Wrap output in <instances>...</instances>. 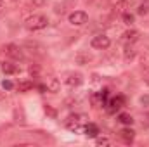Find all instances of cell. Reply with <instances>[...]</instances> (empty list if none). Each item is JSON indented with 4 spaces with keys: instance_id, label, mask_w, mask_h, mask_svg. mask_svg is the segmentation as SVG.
Returning <instances> with one entry per match:
<instances>
[{
    "instance_id": "277c9868",
    "label": "cell",
    "mask_w": 149,
    "mask_h": 147,
    "mask_svg": "<svg viewBox=\"0 0 149 147\" xmlns=\"http://www.w3.org/2000/svg\"><path fill=\"white\" fill-rule=\"evenodd\" d=\"M109 45H111V40L106 37V35H97V37L92 38V47H94V49H99V50H106Z\"/></svg>"
},
{
    "instance_id": "83f0119b",
    "label": "cell",
    "mask_w": 149,
    "mask_h": 147,
    "mask_svg": "<svg viewBox=\"0 0 149 147\" xmlns=\"http://www.w3.org/2000/svg\"><path fill=\"white\" fill-rule=\"evenodd\" d=\"M3 97H5V94H3V92H0V101H3Z\"/></svg>"
},
{
    "instance_id": "5b68a950",
    "label": "cell",
    "mask_w": 149,
    "mask_h": 147,
    "mask_svg": "<svg viewBox=\"0 0 149 147\" xmlns=\"http://www.w3.org/2000/svg\"><path fill=\"white\" fill-rule=\"evenodd\" d=\"M45 88H47V92H52V94H56V92H59V88H61V83H59V80H57L56 76L49 74V76L45 78Z\"/></svg>"
},
{
    "instance_id": "6da1fadb",
    "label": "cell",
    "mask_w": 149,
    "mask_h": 147,
    "mask_svg": "<svg viewBox=\"0 0 149 147\" xmlns=\"http://www.w3.org/2000/svg\"><path fill=\"white\" fill-rule=\"evenodd\" d=\"M47 17L45 16H42V14H33L31 17H28L26 19V23H24V26L30 30V31H37V30H43L45 26H47Z\"/></svg>"
},
{
    "instance_id": "603a6c76",
    "label": "cell",
    "mask_w": 149,
    "mask_h": 147,
    "mask_svg": "<svg viewBox=\"0 0 149 147\" xmlns=\"http://www.w3.org/2000/svg\"><path fill=\"white\" fill-rule=\"evenodd\" d=\"M45 112H47V114H50V116H52V118H54V116H56V111L52 109V107H50V106H45Z\"/></svg>"
},
{
    "instance_id": "ac0fdd59",
    "label": "cell",
    "mask_w": 149,
    "mask_h": 147,
    "mask_svg": "<svg viewBox=\"0 0 149 147\" xmlns=\"http://www.w3.org/2000/svg\"><path fill=\"white\" fill-rule=\"evenodd\" d=\"M121 17H123V23H125V24H128V26H130V24H134V14H130V12H125Z\"/></svg>"
},
{
    "instance_id": "9c48e42d",
    "label": "cell",
    "mask_w": 149,
    "mask_h": 147,
    "mask_svg": "<svg viewBox=\"0 0 149 147\" xmlns=\"http://www.w3.org/2000/svg\"><path fill=\"white\" fill-rule=\"evenodd\" d=\"M66 83H68L70 87H80V85L83 83V78H81L80 73H70L68 78H66Z\"/></svg>"
},
{
    "instance_id": "3957f363",
    "label": "cell",
    "mask_w": 149,
    "mask_h": 147,
    "mask_svg": "<svg viewBox=\"0 0 149 147\" xmlns=\"http://www.w3.org/2000/svg\"><path fill=\"white\" fill-rule=\"evenodd\" d=\"M70 24H73V26H81V24H85L87 23V19H88V16H87V12H83V10H74L70 14Z\"/></svg>"
},
{
    "instance_id": "4fadbf2b",
    "label": "cell",
    "mask_w": 149,
    "mask_h": 147,
    "mask_svg": "<svg viewBox=\"0 0 149 147\" xmlns=\"http://www.w3.org/2000/svg\"><path fill=\"white\" fill-rule=\"evenodd\" d=\"M2 71H3L5 74H16V73H19L17 66H14V64H10V62H2Z\"/></svg>"
},
{
    "instance_id": "7a4b0ae2",
    "label": "cell",
    "mask_w": 149,
    "mask_h": 147,
    "mask_svg": "<svg viewBox=\"0 0 149 147\" xmlns=\"http://www.w3.org/2000/svg\"><path fill=\"white\" fill-rule=\"evenodd\" d=\"M87 123H88L87 116H83V114H74V116H70L66 119V126L70 130H73V132H83L81 125H87Z\"/></svg>"
},
{
    "instance_id": "d6986e66",
    "label": "cell",
    "mask_w": 149,
    "mask_h": 147,
    "mask_svg": "<svg viewBox=\"0 0 149 147\" xmlns=\"http://www.w3.org/2000/svg\"><path fill=\"white\" fill-rule=\"evenodd\" d=\"M95 144H97V146H109V139H106V137H97V139H95Z\"/></svg>"
},
{
    "instance_id": "9a60e30c",
    "label": "cell",
    "mask_w": 149,
    "mask_h": 147,
    "mask_svg": "<svg viewBox=\"0 0 149 147\" xmlns=\"http://www.w3.org/2000/svg\"><path fill=\"white\" fill-rule=\"evenodd\" d=\"M135 49L132 47V45H127V49H125V54H123V57H125V61L128 62V61H132L134 57H135Z\"/></svg>"
},
{
    "instance_id": "8992f818",
    "label": "cell",
    "mask_w": 149,
    "mask_h": 147,
    "mask_svg": "<svg viewBox=\"0 0 149 147\" xmlns=\"http://www.w3.org/2000/svg\"><path fill=\"white\" fill-rule=\"evenodd\" d=\"M3 52H5L9 57H12V59H23V52H21V49H19L17 45L9 43V45L3 47Z\"/></svg>"
},
{
    "instance_id": "4316f807",
    "label": "cell",
    "mask_w": 149,
    "mask_h": 147,
    "mask_svg": "<svg viewBox=\"0 0 149 147\" xmlns=\"http://www.w3.org/2000/svg\"><path fill=\"white\" fill-rule=\"evenodd\" d=\"M31 2H33V7H35V5H42V3H43V0H31Z\"/></svg>"
},
{
    "instance_id": "f1b7e54d",
    "label": "cell",
    "mask_w": 149,
    "mask_h": 147,
    "mask_svg": "<svg viewBox=\"0 0 149 147\" xmlns=\"http://www.w3.org/2000/svg\"><path fill=\"white\" fill-rule=\"evenodd\" d=\"M2 7H3V0H0V9H2Z\"/></svg>"
},
{
    "instance_id": "484cf974",
    "label": "cell",
    "mask_w": 149,
    "mask_h": 147,
    "mask_svg": "<svg viewBox=\"0 0 149 147\" xmlns=\"http://www.w3.org/2000/svg\"><path fill=\"white\" fill-rule=\"evenodd\" d=\"M144 126H149V112L146 114V119H144V123H142Z\"/></svg>"
},
{
    "instance_id": "ba28073f",
    "label": "cell",
    "mask_w": 149,
    "mask_h": 147,
    "mask_svg": "<svg viewBox=\"0 0 149 147\" xmlns=\"http://www.w3.org/2000/svg\"><path fill=\"white\" fill-rule=\"evenodd\" d=\"M123 104H125V97L123 95H116V97H113L111 101L106 104V106H109L108 111L109 112H114L116 109H120V107H123Z\"/></svg>"
},
{
    "instance_id": "e0dca14e",
    "label": "cell",
    "mask_w": 149,
    "mask_h": 147,
    "mask_svg": "<svg viewBox=\"0 0 149 147\" xmlns=\"http://www.w3.org/2000/svg\"><path fill=\"white\" fill-rule=\"evenodd\" d=\"M33 88V83L31 81H19L17 83V90L19 92H30Z\"/></svg>"
},
{
    "instance_id": "5bb4252c",
    "label": "cell",
    "mask_w": 149,
    "mask_h": 147,
    "mask_svg": "<svg viewBox=\"0 0 149 147\" xmlns=\"http://www.w3.org/2000/svg\"><path fill=\"white\" fill-rule=\"evenodd\" d=\"M137 14H139V16H146V14H149V0L139 2V5H137Z\"/></svg>"
},
{
    "instance_id": "d4e9b609",
    "label": "cell",
    "mask_w": 149,
    "mask_h": 147,
    "mask_svg": "<svg viewBox=\"0 0 149 147\" xmlns=\"http://www.w3.org/2000/svg\"><path fill=\"white\" fill-rule=\"evenodd\" d=\"M123 2H125V0H111V3H113V5H118V7H120V5H121Z\"/></svg>"
},
{
    "instance_id": "8fae6325",
    "label": "cell",
    "mask_w": 149,
    "mask_h": 147,
    "mask_svg": "<svg viewBox=\"0 0 149 147\" xmlns=\"http://www.w3.org/2000/svg\"><path fill=\"white\" fill-rule=\"evenodd\" d=\"M120 137H121V140H123L125 144H132V142H134V137H135V132L130 130V128H125V130L120 132Z\"/></svg>"
},
{
    "instance_id": "44dd1931",
    "label": "cell",
    "mask_w": 149,
    "mask_h": 147,
    "mask_svg": "<svg viewBox=\"0 0 149 147\" xmlns=\"http://www.w3.org/2000/svg\"><path fill=\"white\" fill-rule=\"evenodd\" d=\"M141 104L142 106H149V95H142L141 97Z\"/></svg>"
},
{
    "instance_id": "52a82bcc",
    "label": "cell",
    "mask_w": 149,
    "mask_h": 147,
    "mask_svg": "<svg viewBox=\"0 0 149 147\" xmlns=\"http://www.w3.org/2000/svg\"><path fill=\"white\" fill-rule=\"evenodd\" d=\"M139 40V31L137 30H127L123 35H121V42L127 43V45H132Z\"/></svg>"
},
{
    "instance_id": "7402d4cb",
    "label": "cell",
    "mask_w": 149,
    "mask_h": 147,
    "mask_svg": "<svg viewBox=\"0 0 149 147\" xmlns=\"http://www.w3.org/2000/svg\"><path fill=\"white\" fill-rule=\"evenodd\" d=\"M40 73V69H38L37 66H30V74H33V76H37Z\"/></svg>"
},
{
    "instance_id": "ffe728a7",
    "label": "cell",
    "mask_w": 149,
    "mask_h": 147,
    "mask_svg": "<svg viewBox=\"0 0 149 147\" xmlns=\"http://www.w3.org/2000/svg\"><path fill=\"white\" fill-rule=\"evenodd\" d=\"M2 87H3L5 90H12V88H14V83H12V81H9V80H3Z\"/></svg>"
},
{
    "instance_id": "30bf717a",
    "label": "cell",
    "mask_w": 149,
    "mask_h": 147,
    "mask_svg": "<svg viewBox=\"0 0 149 147\" xmlns=\"http://www.w3.org/2000/svg\"><path fill=\"white\" fill-rule=\"evenodd\" d=\"M90 61H92V55H90L88 52H83V50H81V52H78V54L74 55V62H76V64H88Z\"/></svg>"
},
{
    "instance_id": "7c38bea8",
    "label": "cell",
    "mask_w": 149,
    "mask_h": 147,
    "mask_svg": "<svg viewBox=\"0 0 149 147\" xmlns=\"http://www.w3.org/2000/svg\"><path fill=\"white\" fill-rule=\"evenodd\" d=\"M83 132H85V135H87V137H97L99 128H97L94 123H87V125L83 126Z\"/></svg>"
},
{
    "instance_id": "cb8c5ba5",
    "label": "cell",
    "mask_w": 149,
    "mask_h": 147,
    "mask_svg": "<svg viewBox=\"0 0 149 147\" xmlns=\"http://www.w3.org/2000/svg\"><path fill=\"white\" fill-rule=\"evenodd\" d=\"M144 81L149 85V68H146V71H144Z\"/></svg>"
},
{
    "instance_id": "2e32d148",
    "label": "cell",
    "mask_w": 149,
    "mask_h": 147,
    "mask_svg": "<svg viewBox=\"0 0 149 147\" xmlns=\"http://www.w3.org/2000/svg\"><path fill=\"white\" fill-rule=\"evenodd\" d=\"M118 121H120L121 125H132V123H134V118H132L130 114H127V112H121V114L118 116Z\"/></svg>"
}]
</instances>
